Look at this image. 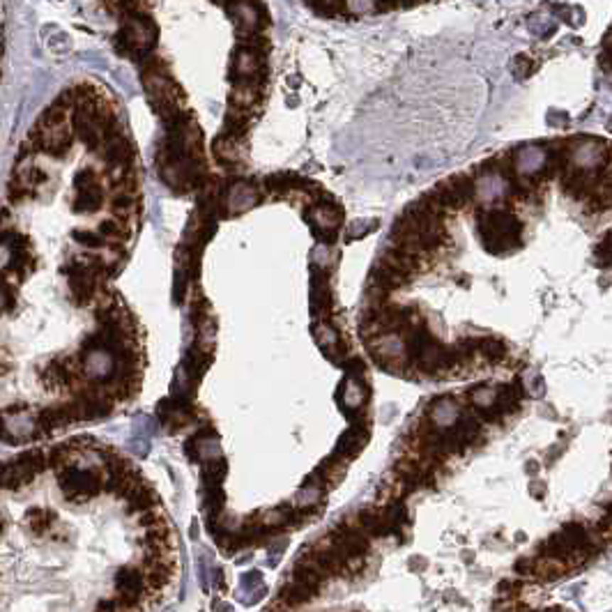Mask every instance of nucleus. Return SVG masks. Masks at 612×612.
<instances>
[{
    "label": "nucleus",
    "instance_id": "obj_11",
    "mask_svg": "<svg viewBox=\"0 0 612 612\" xmlns=\"http://www.w3.org/2000/svg\"><path fill=\"white\" fill-rule=\"evenodd\" d=\"M316 12L323 14V16H348V7H345V0H318L316 3Z\"/></svg>",
    "mask_w": 612,
    "mask_h": 612
},
{
    "label": "nucleus",
    "instance_id": "obj_5",
    "mask_svg": "<svg viewBox=\"0 0 612 612\" xmlns=\"http://www.w3.org/2000/svg\"><path fill=\"white\" fill-rule=\"evenodd\" d=\"M230 81L232 83L265 81V65H262V58L256 51H251V48L235 44L232 63H230Z\"/></svg>",
    "mask_w": 612,
    "mask_h": 612
},
{
    "label": "nucleus",
    "instance_id": "obj_23",
    "mask_svg": "<svg viewBox=\"0 0 612 612\" xmlns=\"http://www.w3.org/2000/svg\"><path fill=\"white\" fill-rule=\"evenodd\" d=\"M304 3H306L308 7H316V3H318V0H304Z\"/></svg>",
    "mask_w": 612,
    "mask_h": 612
},
{
    "label": "nucleus",
    "instance_id": "obj_15",
    "mask_svg": "<svg viewBox=\"0 0 612 612\" xmlns=\"http://www.w3.org/2000/svg\"><path fill=\"white\" fill-rule=\"evenodd\" d=\"M348 14H371L375 12V0H345Z\"/></svg>",
    "mask_w": 612,
    "mask_h": 612
},
{
    "label": "nucleus",
    "instance_id": "obj_10",
    "mask_svg": "<svg viewBox=\"0 0 612 612\" xmlns=\"http://www.w3.org/2000/svg\"><path fill=\"white\" fill-rule=\"evenodd\" d=\"M477 350H481V353L488 359H493V362L507 359V343L500 341V338H483V341H479Z\"/></svg>",
    "mask_w": 612,
    "mask_h": 612
},
{
    "label": "nucleus",
    "instance_id": "obj_19",
    "mask_svg": "<svg viewBox=\"0 0 612 612\" xmlns=\"http://www.w3.org/2000/svg\"><path fill=\"white\" fill-rule=\"evenodd\" d=\"M401 7V0H375V12H392Z\"/></svg>",
    "mask_w": 612,
    "mask_h": 612
},
{
    "label": "nucleus",
    "instance_id": "obj_18",
    "mask_svg": "<svg viewBox=\"0 0 612 612\" xmlns=\"http://www.w3.org/2000/svg\"><path fill=\"white\" fill-rule=\"evenodd\" d=\"M74 240L76 242H83V245H87L90 249L95 247H102V235H95V232H87V230H74Z\"/></svg>",
    "mask_w": 612,
    "mask_h": 612
},
{
    "label": "nucleus",
    "instance_id": "obj_24",
    "mask_svg": "<svg viewBox=\"0 0 612 612\" xmlns=\"http://www.w3.org/2000/svg\"><path fill=\"white\" fill-rule=\"evenodd\" d=\"M0 532H3V520H0Z\"/></svg>",
    "mask_w": 612,
    "mask_h": 612
},
{
    "label": "nucleus",
    "instance_id": "obj_17",
    "mask_svg": "<svg viewBox=\"0 0 612 612\" xmlns=\"http://www.w3.org/2000/svg\"><path fill=\"white\" fill-rule=\"evenodd\" d=\"M364 401V392L359 390V385L357 382H348L345 385V392H343V403L345 405H359Z\"/></svg>",
    "mask_w": 612,
    "mask_h": 612
},
{
    "label": "nucleus",
    "instance_id": "obj_6",
    "mask_svg": "<svg viewBox=\"0 0 612 612\" xmlns=\"http://www.w3.org/2000/svg\"><path fill=\"white\" fill-rule=\"evenodd\" d=\"M76 191H79V196H76V200H74V212L90 215V212H97L102 208V203H104L102 184H92V187L76 189Z\"/></svg>",
    "mask_w": 612,
    "mask_h": 612
},
{
    "label": "nucleus",
    "instance_id": "obj_2",
    "mask_svg": "<svg viewBox=\"0 0 612 612\" xmlns=\"http://www.w3.org/2000/svg\"><path fill=\"white\" fill-rule=\"evenodd\" d=\"M46 465L48 463H46L44 451H28L23 456H18L12 463L0 465V488L18 490L21 485L31 483Z\"/></svg>",
    "mask_w": 612,
    "mask_h": 612
},
{
    "label": "nucleus",
    "instance_id": "obj_22",
    "mask_svg": "<svg viewBox=\"0 0 612 612\" xmlns=\"http://www.w3.org/2000/svg\"><path fill=\"white\" fill-rule=\"evenodd\" d=\"M3 437H5V440H9V437H7V431H5V422H3V414H0V440H3Z\"/></svg>",
    "mask_w": 612,
    "mask_h": 612
},
{
    "label": "nucleus",
    "instance_id": "obj_14",
    "mask_svg": "<svg viewBox=\"0 0 612 612\" xmlns=\"http://www.w3.org/2000/svg\"><path fill=\"white\" fill-rule=\"evenodd\" d=\"M313 334H316V338H318L323 348H325V345H332V343L338 341V334H336L329 325H325V323H323V325H316V327H313Z\"/></svg>",
    "mask_w": 612,
    "mask_h": 612
},
{
    "label": "nucleus",
    "instance_id": "obj_16",
    "mask_svg": "<svg viewBox=\"0 0 612 612\" xmlns=\"http://www.w3.org/2000/svg\"><path fill=\"white\" fill-rule=\"evenodd\" d=\"M534 70H537V65H534V60L530 55H518L516 63H513V74H516L518 79H522V76H530Z\"/></svg>",
    "mask_w": 612,
    "mask_h": 612
},
{
    "label": "nucleus",
    "instance_id": "obj_9",
    "mask_svg": "<svg viewBox=\"0 0 612 612\" xmlns=\"http://www.w3.org/2000/svg\"><path fill=\"white\" fill-rule=\"evenodd\" d=\"M212 150H215L217 159L223 161V163H230V161H237V159H240L237 139H232V136H228V134L217 136V141H215V145H212Z\"/></svg>",
    "mask_w": 612,
    "mask_h": 612
},
{
    "label": "nucleus",
    "instance_id": "obj_12",
    "mask_svg": "<svg viewBox=\"0 0 612 612\" xmlns=\"http://www.w3.org/2000/svg\"><path fill=\"white\" fill-rule=\"evenodd\" d=\"M552 12H557L569 26H580L582 18H585V12L580 7H559V5H552Z\"/></svg>",
    "mask_w": 612,
    "mask_h": 612
},
{
    "label": "nucleus",
    "instance_id": "obj_8",
    "mask_svg": "<svg viewBox=\"0 0 612 612\" xmlns=\"http://www.w3.org/2000/svg\"><path fill=\"white\" fill-rule=\"evenodd\" d=\"M100 235L111 242H124L131 237V228L127 221L115 217V219H106L100 223Z\"/></svg>",
    "mask_w": 612,
    "mask_h": 612
},
{
    "label": "nucleus",
    "instance_id": "obj_21",
    "mask_svg": "<svg viewBox=\"0 0 612 612\" xmlns=\"http://www.w3.org/2000/svg\"><path fill=\"white\" fill-rule=\"evenodd\" d=\"M419 3H424V0H401V7H414Z\"/></svg>",
    "mask_w": 612,
    "mask_h": 612
},
{
    "label": "nucleus",
    "instance_id": "obj_20",
    "mask_svg": "<svg viewBox=\"0 0 612 612\" xmlns=\"http://www.w3.org/2000/svg\"><path fill=\"white\" fill-rule=\"evenodd\" d=\"M516 571H518V573H525V576H532V573H534V559H530V557L518 559Z\"/></svg>",
    "mask_w": 612,
    "mask_h": 612
},
{
    "label": "nucleus",
    "instance_id": "obj_4",
    "mask_svg": "<svg viewBox=\"0 0 612 612\" xmlns=\"http://www.w3.org/2000/svg\"><path fill=\"white\" fill-rule=\"evenodd\" d=\"M226 12L235 23V35L237 40L247 37L251 33H260L265 28V9L258 3V0H228Z\"/></svg>",
    "mask_w": 612,
    "mask_h": 612
},
{
    "label": "nucleus",
    "instance_id": "obj_3",
    "mask_svg": "<svg viewBox=\"0 0 612 612\" xmlns=\"http://www.w3.org/2000/svg\"><path fill=\"white\" fill-rule=\"evenodd\" d=\"M58 481L70 502H85L104 488V479L97 470H76L70 465L58 472Z\"/></svg>",
    "mask_w": 612,
    "mask_h": 612
},
{
    "label": "nucleus",
    "instance_id": "obj_13",
    "mask_svg": "<svg viewBox=\"0 0 612 612\" xmlns=\"http://www.w3.org/2000/svg\"><path fill=\"white\" fill-rule=\"evenodd\" d=\"M495 398H498V394H495L493 390H488V387H479V390H474L470 394V401L474 405H481V407H488L495 403Z\"/></svg>",
    "mask_w": 612,
    "mask_h": 612
},
{
    "label": "nucleus",
    "instance_id": "obj_7",
    "mask_svg": "<svg viewBox=\"0 0 612 612\" xmlns=\"http://www.w3.org/2000/svg\"><path fill=\"white\" fill-rule=\"evenodd\" d=\"M53 520H55V516L46 509L26 511V525H28V530H31L33 537H44V534L53 527Z\"/></svg>",
    "mask_w": 612,
    "mask_h": 612
},
{
    "label": "nucleus",
    "instance_id": "obj_1",
    "mask_svg": "<svg viewBox=\"0 0 612 612\" xmlns=\"http://www.w3.org/2000/svg\"><path fill=\"white\" fill-rule=\"evenodd\" d=\"M154 42H157V26H154V21L145 12L134 9V12L124 14V23L120 33L115 35L113 44L118 48V53L129 55L134 60H141L143 55L152 51Z\"/></svg>",
    "mask_w": 612,
    "mask_h": 612
}]
</instances>
